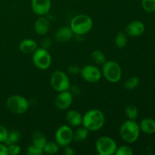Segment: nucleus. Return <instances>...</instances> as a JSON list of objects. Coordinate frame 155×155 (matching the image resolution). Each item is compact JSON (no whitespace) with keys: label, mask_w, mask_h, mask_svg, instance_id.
I'll use <instances>...</instances> for the list:
<instances>
[{"label":"nucleus","mask_w":155,"mask_h":155,"mask_svg":"<svg viewBox=\"0 0 155 155\" xmlns=\"http://www.w3.org/2000/svg\"><path fill=\"white\" fill-rule=\"evenodd\" d=\"M101 74L108 82L117 83L122 77V70L119 64L114 61H106L102 64Z\"/></svg>","instance_id":"nucleus-4"},{"label":"nucleus","mask_w":155,"mask_h":155,"mask_svg":"<svg viewBox=\"0 0 155 155\" xmlns=\"http://www.w3.org/2000/svg\"><path fill=\"white\" fill-rule=\"evenodd\" d=\"M32 142L33 145L43 148L45 144L48 142L45 135L40 131H35L32 135Z\"/></svg>","instance_id":"nucleus-19"},{"label":"nucleus","mask_w":155,"mask_h":155,"mask_svg":"<svg viewBox=\"0 0 155 155\" xmlns=\"http://www.w3.org/2000/svg\"><path fill=\"white\" fill-rule=\"evenodd\" d=\"M91 57L94 63L98 65L104 64L106 61L105 54L100 50H94L91 54Z\"/></svg>","instance_id":"nucleus-22"},{"label":"nucleus","mask_w":155,"mask_h":155,"mask_svg":"<svg viewBox=\"0 0 155 155\" xmlns=\"http://www.w3.org/2000/svg\"><path fill=\"white\" fill-rule=\"evenodd\" d=\"M42 149L45 154H54L58 151L59 145L56 143V142H48Z\"/></svg>","instance_id":"nucleus-24"},{"label":"nucleus","mask_w":155,"mask_h":155,"mask_svg":"<svg viewBox=\"0 0 155 155\" xmlns=\"http://www.w3.org/2000/svg\"><path fill=\"white\" fill-rule=\"evenodd\" d=\"M21 133L18 130H12V132L8 133V136L6 138L5 143L6 145H13V144H17L19 142L20 139H21Z\"/></svg>","instance_id":"nucleus-21"},{"label":"nucleus","mask_w":155,"mask_h":155,"mask_svg":"<svg viewBox=\"0 0 155 155\" xmlns=\"http://www.w3.org/2000/svg\"><path fill=\"white\" fill-rule=\"evenodd\" d=\"M19 49L23 54H31L37 49V43L32 39H25L20 43Z\"/></svg>","instance_id":"nucleus-17"},{"label":"nucleus","mask_w":155,"mask_h":155,"mask_svg":"<svg viewBox=\"0 0 155 155\" xmlns=\"http://www.w3.org/2000/svg\"><path fill=\"white\" fill-rule=\"evenodd\" d=\"M139 124L135 120H127L123 123L120 128V135L123 140L127 143H133L139 137L140 134Z\"/></svg>","instance_id":"nucleus-3"},{"label":"nucleus","mask_w":155,"mask_h":155,"mask_svg":"<svg viewBox=\"0 0 155 155\" xmlns=\"http://www.w3.org/2000/svg\"><path fill=\"white\" fill-rule=\"evenodd\" d=\"M104 122L105 117L103 112L98 109H92L83 116L82 125L89 131H97L102 128Z\"/></svg>","instance_id":"nucleus-1"},{"label":"nucleus","mask_w":155,"mask_h":155,"mask_svg":"<svg viewBox=\"0 0 155 155\" xmlns=\"http://www.w3.org/2000/svg\"><path fill=\"white\" fill-rule=\"evenodd\" d=\"M71 89V91L70 92H71V94L73 95V96L74 95H79L80 93V88L78 87L77 86H71V87H70L69 90Z\"/></svg>","instance_id":"nucleus-35"},{"label":"nucleus","mask_w":155,"mask_h":155,"mask_svg":"<svg viewBox=\"0 0 155 155\" xmlns=\"http://www.w3.org/2000/svg\"><path fill=\"white\" fill-rule=\"evenodd\" d=\"M74 33L70 27H62L56 31L54 38L57 42H67L71 40L73 37Z\"/></svg>","instance_id":"nucleus-14"},{"label":"nucleus","mask_w":155,"mask_h":155,"mask_svg":"<svg viewBox=\"0 0 155 155\" xmlns=\"http://www.w3.org/2000/svg\"><path fill=\"white\" fill-rule=\"evenodd\" d=\"M50 83L53 89L58 92L69 90L71 87L69 77L61 71H56L51 74Z\"/></svg>","instance_id":"nucleus-6"},{"label":"nucleus","mask_w":155,"mask_h":155,"mask_svg":"<svg viewBox=\"0 0 155 155\" xmlns=\"http://www.w3.org/2000/svg\"><path fill=\"white\" fill-rule=\"evenodd\" d=\"M142 5L146 12H155V0H142Z\"/></svg>","instance_id":"nucleus-27"},{"label":"nucleus","mask_w":155,"mask_h":155,"mask_svg":"<svg viewBox=\"0 0 155 155\" xmlns=\"http://www.w3.org/2000/svg\"><path fill=\"white\" fill-rule=\"evenodd\" d=\"M93 27L92 18L86 15H77L71 19L70 27L74 34L82 36L89 33Z\"/></svg>","instance_id":"nucleus-2"},{"label":"nucleus","mask_w":155,"mask_h":155,"mask_svg":"<svg viewBox=\"0 0 155 155\" xmlns=\"http://www.w3.org/2000/svg\"><path fill=\"white\" fill-rule=\"evenodd\" d=\"M140 130L145 134H154L155 133V120L151 117L144 118L139 124Z\"/></svg>","instance_id":"nucleus-18"},{"label":"nucleus","mask_w":155,"mask_h":155,"mask_svg":"<svg viewBox=\"0 0 155 155\" xmlns=\"http://www.w3.org/2000/svg\"><path fill=\"white\" fill-rule=\"evenodd\" d=\"M68 71L72 74H77L80 72V68L77 65H71L68 68Z\"/></svg>","instance_id":"nucleus-33"},{"label":"nucleus","mask_w":155,"mask_h":155,"mask_svg":"<svg viewBox=\"0 0 155 155\" xmlns=\"http://www.w3.org/2000/svg\"><path fill=\"white\" fill-rule=\"evenodd\" d=\"M8 147L6 145L0 144V155H8Z\"/></svg>","instance_id":"nucleus-36"},{"label":"nucleus","mask_w":155,"mask_h":155,"mask_svg":"<svg viewBox=\"0 0 155 155\" xmlns=\"http://www.w3.org/2000/svg\"><path fill=\"white\" fill-rule=\"evenodd\" d=\"M49 30V21L45 17L40 16L34 24V30L38 35L46 34Z\"/></svg>","instance_id":"nucleus-16"},{"label":"nucleus","mask_w":155,"mask_h":155,"mask_svg":"<svg viewBox=\"0 0 155 155\" xmlns=\"http://www.w3.org/2000/svg\"><path fill=\"white\" fill-rule=\"evenodd\" d=\"M145 30V26L142 21H135L130 23L125 28V33L131 37H138L142 36Z\"/></svg>","instance_id":"nucleus-13"},{"label":"nucleus","mask_w":155,"mask_h":155,"mask_svg":"<svg viewBox=\"0 0 155 155\" xmlns=\"http://www.w3.org/2000/svg\"><path fill=\"white\" fill-rule=\"evenodd\" d=\"M116 155H133V151L132 148L128 145H121L119 148H117L115 154Z\"/></svg>","instance_id":"nucleus-29"},{"label":"nucleus","mask_w":155,"mask_h":155,"mask_svg":"<svg viewBox=\"0 0 155 155\" xmlns=\"http://www.w3.org/2000/svg\"><path fill=\"white\" fill-rule=\"evenodd\" d=\"M51 0H31L32 11L36 15L45 16L51 9Z\"/></svg>","instance_id":"nucleus-12"},{"label":"nucleus","mask_w":155,"mask_h":155,"mask_svg":"<svg viewBox=\"0 0 155 155\" xmlns=\"http://www.w3.org/2000/svg\"><path fill=\"white\" fill-rule=\"evenodd\" d=\"M32 60L33 64L39 70L48 69L51 64V54L48 53L47 49L43 48H37V49L33 53Z\"/></svg>","instance_id":"nucleus-8"},{"label":"nucleus","mask_w":155,"mask_h":155,"mask_svg":"<svg viewBox=\"0 0 155 155\" xmlns=\"http://www.w3.org/2000/svg\"><path fill=\"white\" fill-rule=\"evenodd\" d=\"M80 74L82 78L88 83H97L101 78V71L96 66L92 64H87L82 68Z\"/></svg>","instance_id":"nucleus-10"},{"label":"nucleus","mask_w":155,"mask_h":155,"mask_svg":"<svg viewBox=\"0 0 155 155\" xmlns=\"http://www.w3.org/2000/svg\"><path fill=\"white\" fill-rule=\"evenodd\" d=\"M66 120L68 124L71 127H78L82 125L83 123V116L79 111L75 110H69L66 114Z\"/></svg>","instance_id":"nucleus-15"},{"label":"nucleus","mask_w":155,"mask_h":155,"mask_svg":"<svg viewBox=\"0 0 155 155\" xmlns=\"http://www.w3.org/2000/svg\"><path fill=\"white\" fill-rule=\"evenodd\" d=\"M26 154L28 155H42L43 153V149L36 145H30L26 149Z\"/></svg>","instance_id":"nucleus-28"},{"label":"nucleus","mask_w":155,"mask_h":155,"mask_svg":"<svg viewBox=\"0 0 155 155\" xmlns=\"http://www.w3.org/2000/svg\"><path fill=\"white\" fill-rule=\"evenodd\" d=\"M8 132L7 129L3 126L0 125V143L5 142L8 136Z\"/></svg>","instance_id":"nucleus-31"},{"label":"nucleus","mask_w":155,"mask_h":155,"mask_svg":"<svg viewBox=\"0 0 155 155\" xmlns=\"http://www.w3.org/2000/svg\"><path fill=\"white\" fill-rule=\"evenodd\" d=\"M117 148L116 142L109 136H101L95 142V149L99 155L114 154Z\"/></svg>","instance_id":"nucleus-7"},{"label":"nucleus","mask_w":155,"mask_h":155,"mask_svg":"<svg viewBox=\"0 0 155 155\" xmlns=\"http://www.w3.org/2000/svg\"><path fill=\"white\" fill-rule=\"evenodd\" d=\"M89 136V130L85 127H80L74 132V140L77 142H84Z\"/></svg>","instance_id":"nucleus-20"},{"label":"nucleus","mask_w":155,"mask_h":155,"mask_svg":"<svg viewBox=\"0 0 155 155\" xmlns=\"http://www.w3.org/2000/svg\"><path fill=\"white\" fill-rule=\"evenodd\" d=\"M64 154L66 155H74L75 154V151L74 150V148L72 147H71L70 145L68 146L64 147Z\"/></svg>","instance_id":"nucleus-34"},{"label":"nucleus","mask_w":155,"mask_h":155,"mask_svg":"<svg viewBox=\"0 0 155 155\" xmlns=\"http://www.w3.org/2000/svg\"><path fill=\"white\" fill-rule=\"evenodd\" d=\"M71 1H75V0H71Z\"/></svg>","instance_id":"nucleus-37"},{"label":"nucleus","mask_w":155,"mask_h":155,"mask_svg":"<svg viewBox=\"0 0 155 155\" xmlns=\"http://www.w3.org/2000/svg\"><path fill=\"white\" fill-rule=\"evenodd\" d=\"M41 45H42V48H45V49H48L51 45V39L49 38H45V39H43L42 42H41Z\"/></svg>","instance_id":"nucleus-32"},{"label":"nucleus","mask_w":155,"mask_h":155,"mask_svg":"<svg viewBox=\"0 0 155 155\" xmlns=\"http://www.w3.org/2000/svg\"><path fill=\"white\" fill-rule=\"evenodd\" d=\"M73 98L74 96L69 90L60 92L54 100L56 107L61 110H67L72 104Z\"/></svg>","instance_id":"nucleus-11"},{"label":"nucleus","mask_w":155,"mask_h":155,"mask_svg":"<svg viewBox=\"0 0 155 155\" xmlns=\"http://www.w3.org/2000/svg\"><path fill=\"white\" fill-rule=\"evenodd\" d=\"M139 84V79L137 77H130L127 79L124 83V87L127 90H133L136 89Z\"/></svg>","instance_id":"nucleus-26"},{"label":"nucleus","mask_w":155,"mask_h":155,"mask_svg":"<svg viewBox=\"0 0 155 155\" xmlns=\"http://www.w3.org/2000/svg\"><path fill=\"white\" fill-rule=\"evenodd\" d=\"M21 152V148L17 144L10 145L8 147V153L11 155H17Z\"/></svg>","instance_id":"nucleus-30"},{"label":"nucleus","mask_w":155,"mask_h":155,"mask_svg":"<svg viewBox=\"0 0 155 155\" xmlns=\"http://www.w3.org/2000/svg\"><path fill=\"white\" fill-rule=\"evenodd\" d=\"M6 106L12 113L15 114H22L29 108L28 100L19 95H14L9 97L6 101Z\"/></svg>","instance_id":"nucleus-5"},{"label":"nucleus","mask_w":155,"mask_h":155,"mask_svg":"<svg viewBox=\"0 0 155 155\" xmlns=\"http://www.w3.org/2000/svg\"><path fill=\"white\" fill-rule=\"evenodd\" d=\"M125 114L130 120H136L139 116V110L133 104H129L126 107Z\"/></svg>","instance_id":"nucleus-25"},{"label":"nucleus","mask_w":155,"mask_h":155,"mask_svg":"<svg viewBox=\"0 0 155 155\" xmlns=\"http://www.w3.org/2000/svg\"><path fill=\"white\" fill-rule=\"evenodd\" d=\"M74 140V132L70 126L62 125L55 133V142L59 147H65L70 145Z\"/></svg>","instance_id":"nucleus-9"},{"label":"nucleus","mask_w":155,"mask_h":155,"mask_svg":"<svg viewBox=\"0 0 155 155\" xmlns=\"http://www.w3.org/2000/svg\"><path fill=\"white\" fill-rule=\"evenodd\" d=\"M115 44L118 48H123L127 44V35L125 32L120 31L117 34L115 37Z\"/></svg>","instance_id":"nucleus-23"}]
</instances>
